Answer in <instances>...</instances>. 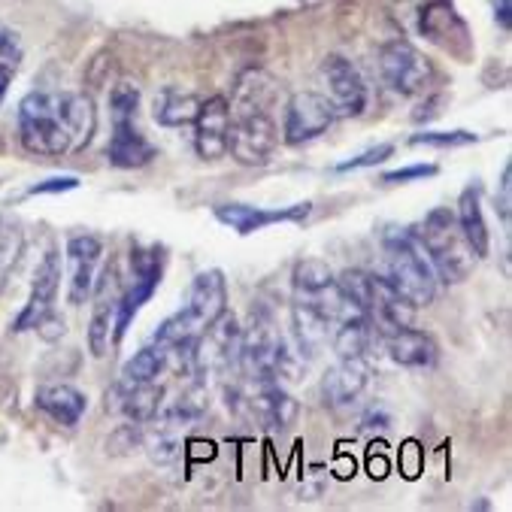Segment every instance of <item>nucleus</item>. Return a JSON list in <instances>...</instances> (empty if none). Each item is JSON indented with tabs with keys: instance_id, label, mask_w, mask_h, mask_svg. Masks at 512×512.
<instances>
[{
	"instance_id": "c9c22d12",
	"label": "nucleus",
	"mask_w": 512,
	"mask_h": 512,
	"mask_svg": "<svg viewBox=\"0 0 512 512\" xmlns=\"http://www.w3.org/2000/svg\"><path fill=\"white\" fill-rule=\"evenodd\" d=\"M34 331H37L43 340H49V343H52V340L64 337V331H67V328H64V319H61V316H55V310H52V313H46V316L40 319V325H37Z\"/></svg>"
},
{
	"instance_id": "2f4dec72",
	"label": "nucleus",
	"mask_w": 512,
	"mask_h": 512,
	"mask_svg": "<svg viewBox=\"0 0 512 512\" xmlns=\"http://www.w3.org/2000/svg\"><path fill=\"white\" fill-rule=\"evenodd\" d=\"M143 446V431H140V425H122L113 437H110V443H107V449H113V452H131V449H140Z\"/></svg>"
},
{
	"instance_id": "a19ab883",
	"label": "nucleus",
	"mask_w": 512,
	"mask_h": 512,
	"mask_svg": "<svg viewBox=\"0 0 512 512\" xmlns=\"http://www.w3.org/2000/svg\"><path fill=\"white\" fill-rule=\"evenodd\" d=\"M334 470H337V476H340V479L355 476V461H346V458L340 455V461H337V467H334Z\"/></svg>"
},
{
	"instance_id": "bb28decb",
	"label": "nucleus",
	"mask_w": 512,
	"mask_h": 512,
	"mask_svg": "<svg viewBox=\"0 0 512 512\" xmlns=\"http://www.w3.org/2000/svg\"><path fill=\"white\" fill-rule=\"evenodd\" d=\"M137 107H140V88L134 82H116L110 91V113H113V125H131L137 119Z\"/></svg>"
},
{
	"instance_id": "4468645a",
	"label": "nucleus",
	"mask_w": 512,
	"mask_h": 512,
	"mask_svg": "<svg viewBox=\"0 0 512 512\" xmlns=\"http://www.w3.org/2000/svg\"><path fill=\"white\" fill-rule=\"evenodd\" d=\"M161 385L155 382H143V385H125L116 382L113 391L107 394V409H116L128 422L134 425H146L161 413Z\"/></svg>"
},
{
	"instance_id": "423d86ee",
	"label": "nucleus",
	"mask_w": 512,
	"mask_h": 512,
	"mask_svg": "<svg viewBox=\"0 0 512 512\" xmlns=\"http://www.w3.org/2000/svg\"><path fill=\"white\" fill-rule=\"evenodd\" d=\"M334 122H337V110L331 107V100L325 94L297 91L285 104L282 134H285V143L300 146V143H310V140L328 134Z\"/></svg>"
},
{
	"instance_id": "aec40b11",
	"label": "nucleus",
	"mask_w": 512,
	"mask_h": 512,
	"mask_svg": "<svg viewBox=\"0 0 512 512\" xmlns=\"http://www.w3.org/2000/svg\"><path fill=\"white\" fill-rule=\"evenodd\" d=\"M458 225L470 243V249L476 252V258H485L491 252V234L485 225V213H482V188L479 185H467L458 197Z\"/></svg>"
},
{
	"instance_id": "6ab92c4d",
	"label": "nucleus",
	"mask_w": 512,
	"mask_h": 512,
	"mask_svg": "<svg viewBox=\"0 0 512 512\" xmlns=\"http://www.w3.org/2000/svg\"><path fill=\"white\" fill-rule=\"evenodd\" d=\"M37 406L43 409V413L64 425V428H76L79 419L85 416V409H88V400L79 388L73 385H46L37 391Z\"/></svg>"
},
{
	"instance_id": "a211bd4d",
	"label": "nucleus",
	"mask_w": 512,
	"mask_h": 512,
	"mask_svg": "<svg viewBox=\"0 0 512 512\" xmlns=\"http://www.w3.org/2000/svg\"><path fill=\"white\" fill-rule=\"evenodd\" d=\"M107 158L113 167H122V170H137V167H146L152 164L155 158V146L137 131V125H113V137H110V146H107Z\"/></svg>"
},
{
	"instance_id": "f03ea898",
	"label": "nucleus",
	"mask_w": 512,
	"mask_h": 512,
	"mask_svg": "<svg viewBox=\"0 0 512 512\" xmlns=\"http://www.w3.org/2000/svg\"><path fill=\"white\" fill-rule=\"evenodd\" d=\"M416 240L425 249L437 279H443L446 285H458V282H464L473 273L476 252L470 249L458 219L449 210H443V207L431 210L425 216Z\"/></svg>"
},
{
	"instance_id": "e433bc0d",
	"label": "nucleus",
	"mask_w": 512,
	"mask_h": 512,
	"mask_svg": "<svg viewBox=\"0 0 512 512\" xmlns=\"http://www.w3.org/2000/svg\"><path fill=\"white\" fill-rule=\"evenodd\" d=\"M403 455H406V470H403V476H406V479H416V476L422 473V452H419V443H416V440H409V443L403 446Z\"/></svg>"
},
{
	"instance_id": "f3484780",
	"label": "nucleus",
	"mask_w": 512,
	"mask_h": 512,
	"mask_svg": "<svg viewBox=\"0 0 512 512\" xmlns=\"http://www.w3.org/2000/svg\"><path fill=\"white\" fill-rule=\"evenodd\" d=\"M382 340H385L388 355H391L400 367L428 370V367H434V364H437V355H440L437 343H434L428 334L416 331V328H400V331H391V334H385Z\"/></svg>"
},
{
	"instance_id": "20e7f679",
	"label": "nucleus",
	"mask_w": 512,
	"mask_h": 512,
	"mask_svg": "<svg viewBox=\"0 0 512 512\" xmlns=\"http://www.w3.org/2000/svg\"><path fill=\"white\" fill-rule=\"evenodd\" d=\"M276 143H279V131L267 110H243V107L231 110L228 152L234 155V161L246 167H261L270 161Z\"/></svg>"
},
{
	"instance_id": "7ed1b4c3",
	"label": "nucleus",
	"mask_w": 512,
	"mask_h": 512,
	"mask_svg": "<svg viewBox=\"0 0 512 512\" xmlns=\"http://www.w3.org/2000/svg\"><path fill=\"white\" fill-rule=\"evenodd\" d=\"M19 140L31 155H67L73 152V137L64 125L58 94L31 91L19 104Z\"/></svg>"
},
{
	"instance_id": "72a5a7b5",
	"label": "nucleus",
	"mask_w": 512,
	"mask_h": 512,
	"mask_svg": "<svg viewBox=\"0 0 512 512\" xmlns=\"http://www.w3.org/2000/svg\"><path fill=\"white\" fill-rule=\"evenodd\" d=\"M0 61L13 67L22 64V43L13 31H0Z\"/></svg>"
},
{
	"instance_id": "412c9836",
	"label": "nucleus",
	"mask_w": 512,
	"mask_h": 512,
	"mask_svg": "<svg viewBox=\"0 0 512 512\" xmlns=\"http://www.w3.org/2000/svg\"><path fill=\"white\" fill-rule=\"evenodd\" d=\"M249 403L267 428L285 431L297 419V403L279 388V382H258V394H252Z\"/></svg>"
},
{
	"instance_id": "c85d7f7f",
	"label": "nucleus",
	"mask_w": 512,
	"mask_h": 512,
	"mask_svg": "<svg viewBox=\"0 0 512 512\" xmlns=\"http://www.w3.org/2000/svg\"><path fill=\"white\" fill-rule=\"evenodd\" d=\"M19 255H22V231L0 225V288L7 285Z\"/></svg>"
},
{
	"instance_id": "7c9ffc66",
	"label": "nucleus",
	"mask_w": 512,
	"mask_h": 512,
	"mask_svg": "<svg viewBox=\"0 0 512 512\" xmlns=\"http://www.w3.org/2000/svg\"><path fill=\"white\" fill-rule=\"evenodd\" d=\"M394 155V146L391 143H382V146H376V149H367L364 155H358V158H352V161H343L337 170L340 173H346V170H361V167H376V164H382V161H388Z\"/></svg>"
},
{
	"instance_id": "a878e982",
	"label": "nucleus",
	"mask_w": 512,
	"mask_h": 512,
	"mask_svg": "<svg viewBox=\"0 0 512 512\" xmlns=\"http://www.w3.org/2000/svg\"><path fill=\"white\" fill-rule=\"evenodd\" d=\"M291 279H294L297 294H316V291H322V288H328L334 282V270L322 258H303V261H297Z\"/></svg>"
},
{
	"instance_id": "473e14b6",
	"label": "nucleus",
	"mask_w": 512,
	"mask_h": 512,
	"mask_svg": "<svg viewBox=\"0 0 512 512\" xmlns=\"http://www.w3.org/2000/svg\"><path fill=\"white\" fill-rule=\"evenodd\" d=\"M428 176H437V167H434V164H416V167H400V170L385 173L382 182H385V185H400V182L428 179Z\"/></svg>"
},
{
	"instance_id": "5701e85b",
	"label": "nucleus",
	"mask_w": 512,
	"mask_h": 512,
	"mask_svg": "<svg viewBox=\"0 0 512 512\" xmlns=\"http://www.w3.org/2000/svg\"><path fill=\"white\" fill-rule=\"evenodd\" d=\"M370 340H373V325H370V319L361 310L343 316L331 328V343H334V352L340 358H364Z\"/></svg>"
},
{
	"instance_id": "6e6552de",
	"label": "nucleus",
	"mask_w": 512,
	"mask_h": 512,
	"mask_svg": "<svg viewBox=\"0 0 512 512\" xmlns=\"http://www.w3.org/2000/svg\"><path fill=\"white\" fill-rule=\"evenodd\" d=\"M228 125H231V104L216 94L203 100L194 119V149L203 161H219L228 155Z\"/></svg>"
},
{
	"instance_id": "1a4fd4ad",
	"label": "nucleus",
	"mask_w": 512,
	"mask_h": 512,
	"mask_svg": "<svg viewBox=\"0 0 512 512\" xmlns=\"http://www.w3.org/2000/svg\"><path fill=\"white\" fill-rule=\"evenodd\" d=\"M94 313H91V325H88V349L94 358H104L110 349V331L116 322V306H119V282H116V270L104 267L100 279H94Z\"/></svg>"
},
{
	"instance_id": "393cba45",
	"label": "nucleus",
	"mask_w": 512,
	"mask_h": 512,
	"mask_svg": "<svg viewBox=\"0 0 512 512\" xmlns=\"http://www.w3.org/2000/svg\"><path fill=\"white\" fill-rule=\"evenodd\" d=\"M167 367V355L161 346H146L140 352H134V358L125 361L122 367V379L125 385H143V382H158V376Z\"/></svg>"
},
{
	"instance_id": "2eb2a0df",
	"label": "nucleus",
	"mask_w": 512,
	"mask_h": 512,
	"mask_svg": "<svg viewBox=\"0 0 512 512\" xmlns=\"http://www.w3.org/2000/svg\"><path fill=\"white\" fill-rule=\"evenodd\" d=\"M370 382V367L364 358H340L325 379H322V397L328 406H349L361 397V391Z\"/></svg>"
},
{
	"instance_id": "ddd939ff",
	"label": "nucleus",
	"mask_w": 512,
	"mask_h": 512,
	"mask_svg": "<svg viewBox=\"0 0 512 512\" xmlns=\"http://www.w3.org/2000/svg\"><path fill=\"white\" fill-rule=\"evenodd\" d=\"M104 255V243L91 234L70 237L67 243V270H70V303H85L91 297L94 279H97V264Z\"/></svg>"
},
{
	"instance_id": "9b49d317",
	"label": "nucleus",
	"mask_w": 512,
	"mask_h": 512,
	"mask_svg": "<svg viewBox=\"0 0 512 512\" xmlns=\"http://www.w3.org/2000/svg\"><path fill=\"white\" fill-rule=\"evenodd\" d=\"M182 310L191 316V322L207 331L225 310H228V285L222 270H203L194 276L191 288H188V300Z\"/></svg>"
},
{
	"instance_id": "58836bf2",
	"label": "nucleus",
	"mask_w": 512,
	"mask_h": 512,
	"mask_svg": "<svg viewBox=\"0 0 512 512\" xmlns=\"http://www.w3.org/2000/svg\"><path fill=\"white\" fill-rule=\"evenodd\" d=\"M16 70H19V67H13V64H4V61H0V104H4L7 88H10V82H13Z\"/></svg>"
},
{
	"instance_id": "dca6fc26",
	"label": "nucleus",
	"mask_w": 512,
	"mask_h": 512,
	"mask_svg": "<svg viewBox=\"0 0 512 512\" xmlns=\"http://www.w3.org/2000/svg\"><path fill=\"white\" fill-rule=\"evenodd\" d=\"M291 322H294V337H297V349L300 355H316L328 337H331V319L322 313V306L313 303L310 297H300L297 294V303H294V310H291Z\"/></svg>"
},
{
	"instance_id": "f257e3e1",
	"label": "nucleus",
	"mask_w": 512,
	"mask_h": 512,
	"mask_svg": "<svg viewBox=\"0 0 512 512\" xmlns=\"http://www.w3.org/2000/svg\"><path fill=\"white\" fill-rule=\"evenodd\" d=\"M385 246V279L394 285L397 294H403L409 303L416 306H428L437 297V273L425 255V249L419 246L416 234L391 228L382 237Z\"/></svg>"
},
{
	"instance_id": "ea45409f",
	"label": "nucleus",
	"mask_w": 512,
	"mask_h": 512,
	"mask_svg": "<svg viewBox=\"0 0 512 512\" xmlns=\"http://www.w3.org/2000/svg\"><path fill=\"white\" fill-rule=\"evenodd\" d=\"M370 476L373 479H385L388 476V461L382 452H370Z\"/></svg>"
},
{
	"instance_id": "b1692460",
	"label": "nucleus",
	"mask_w": 512,
	"mask_h": 512,
	"mask_svg": "<svg viewBox=\"0 0 512 512\" xmlns=\"http://www.w3.org/2000/svg\"><path fill=\"white\" fill-rule=\"evenodd\" d=\"M197 110H200V100H197L194 94L179 91V88H164V91L155 97L152 116H155V122L164 125V128H185V125H194Z\"/></svg>"
},
{
	"instance_id": "cd10ccee",
	"label": "nucleus",
	"mask_w": 512,
	"mask_h": 512,
	"mask_svg": "<svg viewBox=\"0 0 512 512\" xmlns=\"http://www.w3.org/2000/svg\"><path fill=\"white\" fill-rule=\"evenodd\" d=\"M176 428H179V425L161 422L158 431H155L149 440H143V443H146V452H149V458H152L155 464H170V461L179 458L182 440H179V431H176Z\"/></svg>"
},
{
	"instance_id": "9d476101",
	"label": "nucleus",
	"mask_w": 512,
	"mask_h": 512,
	"mask_svg": "<svg viewBox=\"0 0 512 512\" xmlns=\"http://www.w3.org/2000/svg\"><path fill=\"white\" fill-rule=\"evenodd\" d=\"M310 213H313V203H294V207H285V210H261V207H249V203H222V207H216V219L243 237L264 231L270 225H279V222H303Z\"/></svg>"
},
{
	"instance_id": "39448f33",
	"label": "nucleus",
	"mask_w": 512,
	"mask_h": 512,
	"mask_svg": "<svg viewBox=\"0 0 512 512\" xmlns=\"http://www.w3.org/2000/svg\"><path fill=\"white\" fill-rule=\"evenodd\" d=\"M379 73L385 85L403 97L422 94L434 79V64L406 40H391L379 49Z\"/></svg>"
},
{
	"instance_id": "0eeeda50",
	"label": "nucleus",
	"mask_w": 512,
	"mask_h": 512,
	"mask_svg": "<svg viewBox=\"0 0 512 512\" xmlns=\"http://www.w3.org/2000/svg\"><path fill=\"white\" fill-rule=\"evenodd\" d=\"M322 79L328 91L325 97L331 100L337 116H361L367 110V85L352 61L343 55H328L322 61Z\"/></svg>"
},
{
	"instance_id": "4c0bfd02",
	"label": "nucleus",
	"mask_w": 512,
	"mask_h": 512,
	"mask_svg": "<svg viewBox=\"0 0 512 512\" xmlns=\"http://www.w3.org/2000/svg\"><path fill=\"white\" fill-rule=\"evenodd\" d=\"M79 182L73 179V176H64V179H49V182H43V185H34L31 188V194H46V191H70V188H76Z\"/></svg>"
},
{
	"instance_id": "f704fd0d",
	"label": "nucleus",
	"mask_w": 512,
	"mask_h": 512,
	"mask_svg": "<svg viewBox=\"0 0 512 512\" xmlns=\"http://www.w3.org/2000/svg\"><path fill=\"white\" fill-rule=\"evenodd\" d=\"M497 207H500V216H503V222H509V210H512V167H509V164L503 167V176H500Z\"/></svg>"
},
{
	"instance_id": "c756f323",
	"label": "nucleus",
	"mask_w": 512,
	"mask_h": 512,
	"mask_svg": "<svg viewBox=\"0 0 512 512\" xmlns=\"http://www.w3.org/2000/svg\"><path fill=\"white\" fill-rule=\"evenodd\" d=\"M409 143L413 146H434V149H455V146L476 143V134H470V131H422Z\"/></svg>"
},
{
	"instance_id": "f8f14e48",
	"label": "nucleus",
	"mask_w": 512,
	"mask_h": 512,
	"mask_svg": "<svg viewBox=\"0 0 512 512\" xmlns=\"http://www.w3.org/2000/svg\"><path fill=\"white\" fill-rule=\"evenodd\" d=\"M58 282H61V258L55 249H49L43 255V261L34 270V285H31V300L25 303V310L19 313L13 331H31L40 325V319L46 313H52V303L58 294Z\"/></svg>"
},
{
	"instance_id": "4be33fe9",
	"label": "nucleus",
	"mask_w": 512,
	"mask_h": 512,
	"mask_svg": "<svg viewBox=\"0 0 512 512\" xmlns=\"http://www.w3.org/2000/svg\"><path fill=\"white\" fill-rule=\"evenodd\" d=\"M58 104H61L64 125L73 137V152L85 149L97 128V113H94L91 97L88 94H58Z\"/></svg>"
}]
</instances>
